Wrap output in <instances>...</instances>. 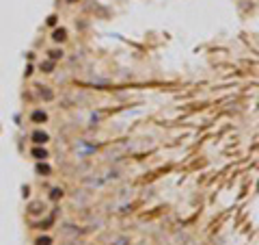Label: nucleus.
Returning a JSON list of instances; mask_svg holds the SVG:
<instances>
[{"label":"nucleus","instance_id":"1","mask_svg":"<svg viewBox=\"0 0 259 245\" xmlns=\"http://www.w3.org/2000/svg\"><path fill=\"white\" fill-rule=\"evenodd\" d=\"M30 120H33L35 124H43L45 120H48V115H45L43 111H35V113L30 115Z\"/></svg>","mask_w":259,"mask_h":245},{"label":"nucleus","instance_id":"2","mask_svg":"<svg viewBox=\"0 0 259 245\" xmlns=\"http://www.w3.org/2000/svg\"><path fill=\"white\" fill-rule=\"evenodd\" d=\"M33 141L41 146V143H45V141H48V134H45V132H41V130H37V132H33Z\"/></svg>","mask_w":259,"mask_h":245},{"label":"nucleus","instance_id":"3","mask_svg":"<svg viewBox=\"0 0 259 245\" xmlns=\"http://www.w3.org/2000/svg\"><path fill=\"white\" fill-rule=\"evenodd\" d=\"M33 156H35L37 161H43V158H48V152H45L43 148H35V150H33Z\"/></svg>","mask_w":259,"mask_h":245},{"label":"nucleus","instance_id":"4","mask_svg":"<svg viewBox=\"0 0 259 245\" xmlns=\"http://www.w3.org/2000/svg\"><path fill=\"white\" fill-rule=\"evenodd\" d=\"M52 37L56 39V41H63L65 37H67V31H65V28H58V31H54V35H52Z\"/></svg>","mask_w":259,"mask_h":245},{"label":"nucleus","instance_id":"5","mask_svg":"<svg viewBox=\"0 0 259 245\" xmlns=\"http://www.w3.org/2000/svg\"><path fill=\"white\" fill-rule=\"evenodd\" d=\"M37 171H39L41 176H48V174H50V167H48V165H37Z\"/></svg>","mask_w":259,"mask_h":245},{"label":"nucleus","instance_id":"6","mask_svg":"<svg viewBox=\"0 0 259 245\" xmlns=\"http://www.w3.org/2000/svg\"><path fill=\"white\" fill-rule=\"evenodd\" d=\"M61 57H63L61 50H50V59H61Z\"/></svg>","mask_w":259,"mask_h":245},{"label":"nucleus","instance_id":"7","mask_svg":"<svg viewBox=\"0 0 259 245\" xmlns=\"http://www.w3.org/2000/svg\"><path fill=\"white\" fill-rule=\"evenodd\" d=\"M52 241L48 239V237H41V239H37V245H50Z\"/></svg>","mask_w":259,"mask_h":245},{"label":"nucleus","instance_id":"8","mask_svg":"<svg viewBox=\"0 0 259 245\" xmlns=\"http://www.w3.org/2000/svg\"><path fill=\"white\" fill-rule=\"evenodd\" d=\"M43 72H52V63H45V65H41Z\"/></svg>","mask_w":259,"mask_h":245},{"label":"nucleus","instance_id":"9","mask_svg":"<svg viewBox=\"0 0 259 245\" xmlns=\"http://www.w3.org/2000/svg\"><path fill=\"white\" fill-rule=\"evenodd\" d=\"M58 195H63V191H58V189H54V191H52V197H54V199H56Z\"/></svg>","mask_w":259,"mask_h":245},{"label":"nucleus","instance_id":"10","mask_svg":"<svg viewBox=\"0 0 259 245\" xmlns=\"http://www.w3.org/2000/svg\"><path fill=\"white\" fill-rule=\"evenodd\" d=\"M67 2H76V0H67Z\"/></svg>","mask_w":259,"mask_h":245}]
</instances>
